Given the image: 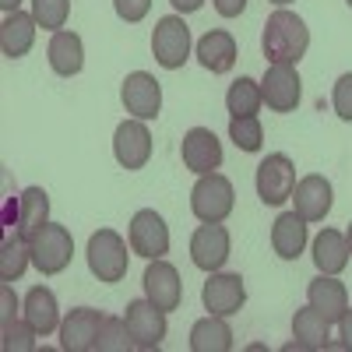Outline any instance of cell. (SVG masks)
<instances>
[{
	"instance_id": "28",
	"label": "cell",
	"mask_w": 352,
	"mask_h": 352,
	"mask_svg": "<svg viewBox=\"0 0 352 352\" xmlns=\"http://www.w3.org/2000/svg\"><path fill=\"white\" fill-rule=\"evenodd\" d=\"M328 320L320 317L310 303L303 307V310H296V317H292V338H296L307 352H317V349H328L331 342H328Z\"/></svg>"
},
{
	"instance_id": "40",
	"label": "cell",
	"mask_w": 352,
	"mask_h": 352,
	"mask_svg": "<svg viewBox=\"0 0 352 352\" xmlns=\"http://www.w3.org/2000/svg\"><path fill=\"white\" fill-rule=\"evenodd\" d=\"M21 8V0H0V11H4V14H14Z\"/></svg>"
},
{
	"instance_id": "39",
	"label": "cell",
	"mask_w": 352,
	"mask_h": 352,
	"mask_svg": "<svg viewBox=\"0 0 352 352\" xmlns=\"http://www.w3.org/2000/svg\"><path fill=\"white\" fill-rule=\"evenodd\" d=\"M169 4L176 8V14H194L204 8V0H169Z\"/></svg>"
},
{
	"instance_id": "14",
	"label": "cell",
	"mask_w": 352,
	"mask_h": 352,
	"mask_svg": "<svg viewBox=\"0 0 352 352\" xmlns=\"http://www.w3.org/2000/svg\"><path fill=\"white\" fill-rule=\"evenodd\" d=\"M113 155L124 169H144L152 159V131L144 120H124L120 127L113 131Z\"/></svg>"
},
{
	"instance_id": "29",
	"label": "cell",
	"mask_w": 352,
	"mask_h": 352,
	"mask_svg": "<svg viewBox=\"0 0 352 352\" xmlns=\"http://www.w3.org/2000/svg\"><path fill=\"white\" fill-rule=\"evenodd\" d=\"M264 96H261V81L240 74L236 81L229 85V92H226V109L229 116H257Z\"/></svg>"
},
{
	"instance_id": "9",
	"label": "cell",
	"mask_w": 352,
	"mask_h": 352,
	"mask_svg": "<svg viewBox=\"0 0 352 352\" xmlns=\"http://www.w3.org/2000/svg\"><path fill=\"white\" fill-rule=\"evenodd\" d=\"M261 96L272 113H296V106L303 99L300 71L292 64H268V71L261 78Z\"/></svg>"
},
{
	"instance_id": "41",
	"label": "cell",
	"mask_w": 352,
	"mask_h": 352,
	"mask_svg": "<svg viewBox=\"0 0 352 352\" xmlns=\"http://www.w3.org/2000/svg\"><path fill=\"white\" fill-rule=\"evenodd\" d=\"M345 240H349V254H352V222H349V229H345Z\"/></svg>"
},
{
	"instance_id": "12",
	"label": "cell",
	"mask_w": 352,
	"mask_h": 352,
	"mask_svg": "<svg viewBox=\"0 0 352 352\" xmlns=\"http://www.w3.org/2000/svg\"><path fill=\"white\" fill-rule=\"evenodd\" d=\"M124 320H127V328H131L134 349H159L166 342V335H169L166 310H159L148 296H144V300H131Z\"/></svg>"
},
{
	"instance_id": "33",
	"label": "cell",
	"mask_w": 352,
	"mask_h": 352,
	"mask_svg": "<svg viewBox=\"0 0 352 352\" xmlns=\"http://www.w3.org/2000/svg\"><path fill=\"white\" fill-rule=\"evenodd\" d=\"M36 338H39V331L28 324V320L14 317L11 324H4V352H32Z\"/></svg>"
},
{
	"instance_id": "35",
	"label": "cell",
	"mask_w": 352,
	"mask_h": 352,
	"mask_svg": "<svg viewBox=\"0 0 352 352\" xmlns=\"http://www.w3.org/2000/svg\"><path fill=\"white\" fill-rule=\"evenodd\" d=\"M113 11H116V18H120V21L138 25L144 14L152 11V0H113Z\"/></svg>"
},
{
	"instance_id": "5",
	"label": "cell",
	"mask_w": 352,
	"mask_h": 352,
	"mask_svg": "<svg viewBox=\"0 0 352 352\" xmlns=\"http://www.w3.org/2000/svg\"><path fill=\"white\" fill-rule=\"evenodd\" d=\"M254 190L264 204H272V208L285 204L292 197V190H296V162H292L285 152L264 155L257 173H254Z\"/></svg>"
},
{
	"instance_id": "34",
	"label": "cell",
	"mask_w": 352,
	"mask_h": 352,
	"mask_svg": "<svg viewBox=\"0 0 352 352\" xmlns=\"http://www.w3.org/2000/svg\"><path fill=\"white\" fill-rule=\"evenodd\" d=\"M331 106H335V113H338V120L352 124V71L335 81V88H331Z\"/></svg>"
},
{
	"instance_id": "42",
	"label": "cell",
	"mask_w": 352,
	"mask_h": 352,
	"mask_svg": "<svg viewBox=\"0 0 352 352\" xmlns=\"http://www.w3.org/2000/svg\"><path fill=\"white\" fill-rule=\"evenodd\" d=\"M268 4H275V8H289L292 0H268Z\"/></svg>"
},
{
	"instance_id": "23",
	"label": "cell",
	"mask_w": 352,
	"mask_h": 352,
	"mask_svg": "<svg viewBox=\"0 0 352 352\" xmlns=\"http://www.w3.org/2000/svg\"><path fill=\"white\" fill-rule=\"evenodd\" d=\"M46 56H50L53 74L74 78V74H81V67H85V43H81L78 32H67V28H60V32H53V39H50V46H46Z\"/></svg>"
},
{
	"instance_id": "6",
	"label": "cell",
	"mask_w": 352,
	"mask_h": 352,
	"mask_svg": "<svg viewBox=\"0 0 352 352\" xmlns=\"http://www.w3.org/2000/svg\"><path fill=\"white\" fill-rule=\"evenodd\" d=\"M28 243H32V264L39 275H60L74 257V236L60 222H46Z\"/></svg>"
},
{
	"instance_id": "3",
	"label": "cell",
	"mask_w": 352,
	"mask_h": 352,
	"mask_svg": "<svg viewBox=\"0 0 352 352\" xmlns=\"http://www.w3.org/2000/svg\"><path fill=\"white\" fill-rule=\"evenodd\" d=\"M236 208V190L232 180L222 173H204L190 190V212L197 222H226Z\"/></svg>"
},
{
	"instance_id": "24",
	"label": "cell",
	"mask_w": 352,
	"mask_h": 352,
	"mask_svg": "<svg viewBox=\"0 0 352 352\" xmlns=\"http://www.w3.org/2000/svg\"><path fill=\"white\" fill-rule=\"evenodd\" d=\"M272 250L282 261H296L307 250V222L296 212H282L272 222Z\"/></svg>"
},
{
	"instance_id": "18",
	"label": "cell",
	"mask_w": 352,
	"mask_h": 352,
	"mask_svg": "<svg viewBox=\"0 0 352 352\" xmlns=\"http://www.w3.org/2000/svg\"><path fill=\"white\" fill-rule=\"evenodd\" d=\"M194 56L201 60L204 71H212V74H229L232 67H236V39H232L226 28H212V32H204L194 46Z\"/></svg>"
},
{
	"instance_id": "26",
	"label": "cell",
	"mask_w": 352,
	"mask_h": 352,
	"mask_svg": "<svg viewBox=\"0 0 352 352\" xmlns=\"http://www.w3.org/2000/svg\"><path fill=\"white\" fill-rule=\"evenodd\" d=\"M232 349V328L226 324V317H201L190 328V352H229Z\"/></svg>"
},
{
	"instance_id": "16",
	"label": "cell",
	"mask_w": 352,
	"mask_h": 352,
	"mask_svg": "<svg viewBox=\"0 0 352 352\" xmlns=\"http://www.w3.org/2000/svg\"><path fill=\"white\" fill-rule=\"evenodd\" d=\"M292 201H296V212L307 226L310 222H324L331 204H335V190H331V180L320 173H310L303 180H296V190H292Z\"/></svg>"
},
{
	"instance_id": "7",
	"label": "cell",
	"mask_w": 352,
	"mask_h": 352,
	"mask_svg": "<svg viewBox=\"0 0 352 352\" xmlns=\"http://www.w3.org/2000/svg\"><path fill=\"white\" fill-rule=\"evenodd\" d=\"M120 102L134 120H159L162 113V85L148 71H131L120 85Z\"/></svg>"
},
{
	"instance_id": "2",
	"label": "cell",
	"mask_w": 352,
	"mask_h": 352,
	"mask_svg": "<svg viewBox=\"0 0 352 352\" xmlns=\"http://www.w3.org/2000/svg\"><path fill=\"white\" fill-rule=\"evenodd\" d=\"M131 243L120 236L116 229H99L88 236L85 257H88V272H92L102 285H116L124 282L131 272Z\"/></svg>"
},
{
	"instance_id": "15",
	"label": "cell",
	"mask_w": 352,
	"mask_h": 352,
	"mask_svg": "<svg viewBox=\"0 0 352 352\" xmlns=\"http://www.w3.org/2000/svg\"><path fill=\"white\" fill-rule=\"evenodd\" d=\"M102 314L96 307H78L60 320V349L64 352H96L99 331H102Z\"/></svg>"
},
{
	"instance_id": "30",
	"label": "cell",
	"mask_w": 352,
	"mask_h": 352,
	"mask_svg": "<svg viewBox=\"0 0 352 352\" xmlns=\"http://www.w3.org/2000/svg\"><path fill=\"white\" fill-rule=\"evenodd\" d=\"M229 141L240 152H261L264 144V127L257 116H229Z\"/></svg>"
},
{
	"instance_id": "11",
	"label": "cell",
	"mask_w": 352,
	"mask_h": 352,
	"mask_svg": "<svg viewBox=\"0 0 352 352\" xmlns=\"http://www.w3.org/2000/svg\"><path fill=\"white\" fill-rule=\"evenodd\" d=\"M232 240H229V229L222 222H201L190 236V261L194 268L201 272H222L226 261H229Z\"/></svg>"
},
{
	"instance_id": "36",
	"label": "cell",
	"mask_w": 352,
	"mask_h": 352,
	"mask_svg": "<svg viewBox=\"0 0 352 352\" xmlns=\"http://www.w3.org/2000/svg\"><path fill=\"white\" fill-rule=\"evenodd\" d=\"M14 310H18V300L11 292V282H4V285H0V328L14 320Z\"/></svg>"
},
{
	"instance_id": "38",
	"label": "cell",
	"mask_w": 352,
	"mask_h": 352,
	"mask_svg": "<svg viewBox=\"0 0 352 352\" xmlns=\"http://www.w3.org/2000/svg\"><path fill=\"white\" fill-rule=\"evenodd\" d=\"M338 331H342V342H338V345L352 352V307L342 314V320H338Z\"/></svg>"
},
{
	"instance_id": "17",
	"label": "cell",
	"mask_w": 352,
	"mask_h": 352,
	"mask_svg": "<svg viewBox=\"0 0 352 352\" xmlns=\"http://www.w3.org/2000/svg\"><path fill=\"white\" fill-rule=\"evenodd\" d=\"M180 159L194 176L215 173L222 166V141L215 138V131L208 127H190L180 141Z\"/></svg>"
},
{
	"instance_id": "37",
	"label": "cell",
	"mask_w": 352,
	"mask_h": 352,
	"mask_svg": "<svg viewBox=\"0 0 352 352\" xmlns=\"http://www.w3.org/2000/svg\"><path fill=\"white\" fill-rule=\"evenodd\" d=\"M212 4L222 18H240L247 11V0H212Z\"/></svg>"
},
{
	"instance_id": "1",
	"label": "cell",
	"mask_w": 352,
	"mask_h": 352,
	"mask_svg": "<svg viewBox=\"0 0 352 352\" xmlns=\"http://www.w3.org/2000/svg\"><path fill=\"white\" fill-rule=\"evenodd\" d=\"M261 50H264V56H268V64H292L296 67L310 50L307 21L289 8L272 11L268 21H264V32H261Z\"/></svg>"
},
{
	"instance_id": "22",
	"label": "cell",
	"mask_w": 352,
	"mask_h": 352,
	"mask_svg": "<svg viewBox=\"0 0 352 352\" xmlns=\"http://www.w3.org/2000/svg\"><path fill=\"white\" fill-rule=\"evenodd\" d=\"M314 264H317V272L320 275H342L349 268V240H345V232L338 229H320L317 236H314Z\"/></svg>"
},
{
	"instance_id": "32",
	"label": "cell",
	"mask_w": 352,
	"mask_h": 352,
	"mask_svg": "<svg viewBox=\"0 0 352 352\" xmlns=\"http://www.w3.org/2000/svg\"><path fill=\"white\" fill-rule=\"evenodd\" d=\"M32 18L39 21V28L60 32L71 18V0H32Z\"/></svg>"
},
{
	"instance_id": "21",
	"label": "cell",
	"mask_w": 352,
	"mask_h": 352,
	"mask_svg": "<svg viewBox=\"0 0 352 352\" xmlns=\"http://www.w3.org/2000/svg\"><path fill=\"white\" fill-rule=\"evenodd\" d=\"M36 28H39V21L25 11L4 14V21H0V50H4L8 60H21L36 46Z\"/></svg>"
},
{
	"instance_id": "8",
	"label": "cell",
	"mask_w": 352,
	"mask_h": 352,
	"mask_svg": "<svg viewBox=\"0 0 352 352\" xmlns=\"http://www.w3.org/2000/svg\"><path fill=\"white\" fill-rule=\"evenodd\" d=\"M127 243H131V250H134L138 257H144V261L166 257V254H169V226H166V219H162L155 208L134 212L131 229H127Z\"/></svg>"
},
{
	"instance_id": "27",
	"label": "cell",
	"mask_w": 352,
	"mask_h": 352,
	"mask_svg": "<svg viewBox=\"0 0 352 352\" xmlns=\"http://www.w3.org/2000/svg\"><path fill=\"white\" fill-rule=\"evenodd\" d=\"M28 264H32V243L18 229L4 232V243H0V282H18Z\"/></svg>"
},
{
	"instance_id": "25",
	"label": "cell",
	"mask_w": 352,
	"mask_h": 352,
	"mask_svg": "<svg viewBox=\"0 0 352 352\" xmlns=\"http://www.w3.org/2000/svg\"><path fill=\"white\" fill-rule=\"evenodd\" d=\"M46 222H50V194L43 187H25L18 197V232L25 240H32Z\"/></svg>"
},
{
	"instance_id": "31",
	"label": "cell",
	"mask_w": 352,
	"mask_h": 352,
	"mask_svg": "<svg viewBox=\"0 0 352 352\" xmlns=\"http://www.w3.org/2000/svg\"><path fill=\"white\" fill-rule=\"evenodd\" d=\"M96 349H99V352H131V349H134V338H131L127 320H124V317H106Z\"/></svg>"
},
{
	"instance_id": "43",
	"label": "cell",
	"mask_w": 352,
	"mask_h": 352,
	"mask_svg": "<svg viewBox=\"0 0 352 352\" xmlns=\"http://www.w3.org/2000/svg\"><path fill=\"white\" fill-rule=\"evenodd\" d=\"M345 4H349V8H352V0H345Z\"/></svg>"
},
{
	"instance_id": "13",
	"label": "cell",
	"mask_w": 352,
	"mask_h": 352,
	"mask_svg": "<svg viewBox=\"0 0 352 352\" xmlns=\"http://www.w3.org/2000/svg\"><path fill=\"white\" fill-rule=\"evenodd\" d=\"M144 296H148L159 310H180L184 303V282H180V272H176V264H169L166 257H155L148 261V268H144Z\"/></svg>"
},
{
	"instance_id": "4",
	"label": "cell",
	"mask_w": 352,
	"mask_h": 352,
	"mask_svg": "<svg viewBox=\"0 0 352 352\" xmlns=\"http://www.w3.org/2000/svg\"><path fill=\"white\" fill-rule=\"evenodd\" d=\"M190 28L184 21V14H166L155 21V32H152V56L155 64L166 71H180L190 60Z\"/></svg>"
},
{
	"instance_id": "20",
	"label": "cell",
	"mask_w": 352,
	"mask_h": 352,
	"mask_svg": "<svg viewBox=\"0 0 352 352\" xmlns=\"http://www.w3.org/2000/svg\"><path fill=\"white\" fill-rule=\"evenodd\" d=\"M21 310H25V320H28V324H32L43 338L53 335V331H60V307H56L53 289L32 285V289L25 292V300H21Z\"/></svg>"
},
{
	"instance_id": "19",
	"label": "cell",
	"mask_w": 352,
	"mask_h": 352,
	"mask_svg": "<svg viewBox=\"0 0 352 352\" xmlns=\"http://www.w3.org/2000/svg\"><path fill=\"white\" fill-rule=\"evenodd\" d=\"M307 303L328 320V324H338L342 314L349 310V289L345 282H338V275H317L307 285Z\"/></svg>"
},
{
	"instance_id": "10",
	"label": "cell",
	"mask_w": 352,
	"mask_h": 352,
	"mask_svg": "<svg viewBox=\"0 0 352 352\" xmlns=\"http://www.w3.org/2000/svg\"><path fill=\"white\" fill-rule=\"evenodd\" d=\"M201 303L215 317H232L247 303V285L236 272H208V282L201 289Z\"/></svg>"
}]
</instances>
